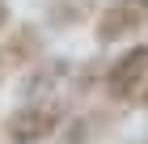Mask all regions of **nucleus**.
<instances>
[{
    "instance_id": "f257e3e1",
    "label": "nucleus",
    "mask_w": 148,
    "mask_h": 144,
    "mask_svg": "<svg viewBox=\"0 0 148 144\" xmlns=\"http://www.w3.org/2000/svg\"><path fill=\"white\" fill-rule=\"evenodd\" d=\"M64 127V102L55 98H25L17 110L4 119V140L9 144H47Z\"/></svg>"
},
{
    "instance_id": "f03ea898",
    "label": "nucleus",
    "mask_w": 148,
    "mask_h": 144,
    "mask_svg": "<svg viewBox=\"0 0 148 144\" xmlns=\"http://www.w3.org/2000/svg\"><path fill=\"white\" fill-rule=\"evenodd\" d=\"M106 98L119 106H144L148 110V43L123 51L106 68Z\"/></svg>"
},
{
    "instance_id": "7ed1b4c3",
    "label": "nucleus",
    "mask_w": 148,
    "mask_h": 144,
    "mask_svg": "<svg viewBox=\"0 0 148 144\" xmlns=\"http://www.w3.org/2000/svg\"><path fill=\"white\" fill-rule=\"evenodd\" d=\"M148 30V0H106L97 13V43H123Z\"/></svg>"
},
{
    "instance_id": "20e7f679",
    "label": "nucleus",
    "mask_w": 148,
    "mask_h": 144,
    "mask_svg": "<svg viewBox=\"0 0 148 144\" xmlns=\"http://www.w3.org/2000/svg\"><path fill=\"white\" fill-rule=\"evenodd\" d=\"M9 30V4H4V0H0V34Z\"/></svg>"
}]
</instances>
